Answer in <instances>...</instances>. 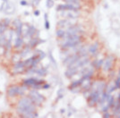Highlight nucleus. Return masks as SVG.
<instances>
[{"label": "nucleus", "instance_id": "obj_1", "mask_svg": "<svg viewBox=\"0 0 120 118\" xmlns=\"http://www.w3.org/2000/svg\"><path fill=\"white\" fill-rule=\"evenodd\" d=\"M63 40L61 41L60 43V47L62 50H65V49H68L70 48H74L77 45H80L82 43V35H68V36H65V38H63Z\"/></svg>", "mask_w": 120, "mask_h": 118}, {"label": "nucleus", "instance_id": "obj_2", "mask_svg": "<svg viewBox=\"0 0 120 118\" xmlns=\"http://www.w3.org/2000/svg\"><path fill=\"white\" fill-rule=\"evenodd\" d=\"M28 96L30 98L31 101L33 102V104L35 105L36 107L41 106L42 103L46 100L45 97H44L42 94H40L37 89H35V88H32L30 91H29Z\"/></svg>", "mask_w": 120, "mask_h": 118}, {"label": "nucleus", "instance_id": "obj_3", "mask_svg": "<svg viewBox=\"0 0 120 118\" xmlns=\"http://www.w3.org/2000/svg\"><path fill=\"white\" fill-rule=\"evenodd\" d=\"M44 83H45V81L44 80L34 78V77H30V78L25 79V80L22 81V84L23 85H26V86L30 87V88H32L35 85H43Z\"/></svg>", "mask_w": 120, "mask_h": 118}, {"label": "nucleus", "instance_id": "obj_4", "mask_svg": "<svg viewBox=\"0 0 120 118\" xmlns=\"http://www.w3.org/2000/svg\"><path fill=\"white\" fill-rule=\"evenodd\" d=\"M65 33L66 35L65 36H68V35H75V34H78V35H82V33H84V30H82V27L80 26V25H77V24H74L68 27L67 29L65 30Z\"/></svg>", "mask_w": 120, "mask_h": 118}, {"label": "nucleus", "instance_id": "obj_5", "mask_svg": "<svg viewBox=\"0 0 120 118\" xmlns=\"http://www.w3.org/2000/svg\"><path fill=\"white\" fill-rule=\"evenodd\" d=\"M114 56L113 55H108L104 60H103V64H102V69L104 72H109L112 71V67L114 64Z\"/></svg>", "mask_w": 120, "mask_h": 118}, {"label": "nucleus", "instance_id": "obj_6", "mask_svg": "<svg viewBox=\"0 0 120 118\" xmlns=\"http://www.w3.org/2000/svg\"><path fill=\"white\" fill-rule=\"evenodd\" d=\"M81 9V5H74L71 4H64V5H58L56 6V11H74V12H79Z\"/></svg>", "mask_w": 120, "mask_h": 118}, {"label": "nucleus", "instance_id": "obj_7", "mask_svg": "<svg viewBox=\"0 0 120 118\" xmlns=\"http://www.w3.org/2000/svg\"><path fill=\"white\" fill-rule=\"evenodd\" d=\"M6 94L9 98H15L20 94V86L19 85H12L6 90Z\"/></svg>", "mask_w": 120, "mask_h": 118}, {"label": "nucleus", "instance_id": "obj_8", "mask_svg": "<svg viewBox=\"0 0 120 118\" xmlns=\"http://www.w3.org/2000/svg\"><path fill=\"white\" fill-rule=\"evenodd\" d=\"M80 57L81 55H79V54H73V55H66L65 57V59L63 60V64L65 65V66H68L71 64H73L74 62H75L76 60H78Z\"/></svg>", "mask_w": 120, "mask_h": 118}, {"label": "nucleus", "instance_id": "obj_9", "mask_svg": "<svg viewBox=\"0 0 120 118\" xmlns=\"http://www.w3.org/2000/svg\"><path fill=\"white\" fill-rule=\"evenodd\" d=\"M75 24V22L73 21V19H63V20H60L57 22V27L60 28V29H67L68 27H70L72 25Z\"/></svg>", "mask_w": 120, "mask_h": 118}, {"label": "nucleus", "instance_id": "obj_10", "mask_svg": "<svg viewBox=\"0 0 120 118\" xmlns=\"http://www.w3.org/2000/svg\"><path fill=\"white\" fill-rule=\"evenodd\" d=\"M33 102L31 101L30 98L28 96V97H25V96H22V98L18 100L17 102V107L19 108H24L26 107L27 106H29L30 104H32Z\"/></svg>", "mask_w": 120, "mask_h": 118}, {"label": "nucleus", "instance_id": "obj_11", "mask_svg": "<svg viewBox=\"0 0 120 118\" xmlns=\"http://www.w3.org/2000/svg\"><path fill=\"white\" fill-rule=\"evenodd\" d=\"M37 29H36L35 27L33 26V25H28V27H27V29H26V31H25V33L22 35V37H28V38H32V37H34V35L37 33Z\"/></svg>", "mask_w": 120, "mask_h": 118}, {"label": "nucleus", "instance_id": "obj_12", "mask_svg": "<svg viewBox=\"0 0 120 118\" xmlns=\"http://www.w3.org/2000/svg\"><path fill=\"white\" fill-rule=\"evenodd\" d=\"M99 49H100V43L96 41L93 44L89 46V53L92 56H96V55L98 54V52H99Z\"/></svg>", "mask_w": 120, "mask_h": 118}, {"label": "nucleus", "instance_id": "obj_13", "mask_svg": "<svg viewBox=\"0 0 120 118\" xmlns=\"http://www.w3.org/2000/svg\"><path fill=\"white\" fill-rule=\"evenodd\" d=\"M45 40H42V39H40L38 37H32V38H30V40H29V43H28V46L30 47V48H35L37 47L39 44L40 43H42V42H44Z\"/></svg>", "mask_w": 120, "mask_h": 118}, {"label": "nucleus", "instance_id": "obj_14", "mask_svg": "<svg viewBox=\"0 0 120 118\" xmlns=\"http://www.w3.org/2000/svg\"><path fill=\"white\" fill-rule=\"evenodd\" d=\"M80 69L75 68V67H70V68H67L66 71L65 72V76L66 78H72L74 75L78 74Z\"/></svg>", "mask_w": 120, "mask_h": 118}, {"label": "nucleus", "instance_id": "obj_15", "mask_svg": "<svg viewBox=\"0 0 120 118\" xmlns=\"http://www.w3.org/2000/svg\"><path fill=\"white\" fill-rule=\"evenodd\" d=\"M23 43H24V41H23V37L22 36L16 37L15 40V43H14V48L15 49L20 48H22L23 46Z\"/></svg>", "mask_w": 120, "mask_h": 118}, {"label": "nucleus", "instance_id": "obj_16", "mask_svg": "<svg viewBox=\"0 0 120 118\" xmlns=\"http://www.w3.org/2000/svg\"><path fill=\"white\" fill-rule=\"evenodd\" d=\"M47 74H48L47 68H43V67H41V68H36L35 74L39 75V76H40V77L46 76V75H47Z\"/></svg>", "mask_w": 120, "mask_h": 118}, {"label": "nucleus", "instance_id": "obj_17", "mask_svg": "<svg viewBox=\"0 0 120 118\" xmlns=\"http://www.w3.org/2000/svg\"><path fill=\"white\" fill-rule=\"evenodd\" d=\"M66 33H65V30L64 29H58L56 30V36L58 38V39H63V38H65Z\"/></svg>", "mask_w": 120, "mask_h": 118}, {"label": "nucleus", "instance_id": "obj_18", "mask_svg": "<svg viewBox=\"0 0 120 118\" xmlns=\"http://www.w3.org/2000/svg\"><path fill=\"white\" fill-rule=\"evenodd\" d=\"M102 64H103V59H100V60H94L91 63V65L94 67V69H99L102 66Z\"/></svg>", "mask_w": 120, "mask_h": 118}, {"label": "nucleus", "instance_id": "obj_19", "mask_svg": "<svg viewBox=\"0 0 120 118\" xmlns=\"http://www.w3.org/2000/svg\"><path fill=\"white\" fill-rule=\"evenodd\" d=\"M30 52H31V48H30L29 46H27L24 49H22V50L21 51V53H20L21 57H24V56H26V55H28Z\"/></svg>", "mask_w": 120, "mask_h": 118}, {"label": "nucleus", "instance_id": "obj_20", "mask_svg": "<svg viewBox=\"0 0 120 118\" xmlns=\"http://www.w3.org/2000/svg\"><path fill=\"white\" fill-rule=\"evenodd\" d=\"M82 82V79L81 78L79 80H77V81H73L72 84L70 85V88H77V87H81V84Z\"/></svg>", "mask_w": 120, "mask_h": 118}, {"label": "nucleus", "instance_id": "obj_21", "mask_svg": "<svg viewBox=\"0 0 120 118\" xmlns=\"http://www.w3.org/2000/svg\"><path fill=\"white\" fill-rule=\"evenodd\" d=\"M114 102H115V98L113 96H110V94L109 95V97L107 98V105L109 107H112L113 105H114Z\"/></svg>", "mask_w": 120, "mask_h": 118}, {"label": "nucleus", "instance_id": "obj_22", "mask_svg": "<svg viewBox=\"0 0 120 118\" xmlns=\"http://www.w3.org/2000/svg\"><path fill=\"white\" fill-rule=\"evenodd\" d=\"M7 29H8V27H7V26L3 22V21L1 20V21H0V35L4 34L5 32V30Z\"/></svg>", "mask_w": 120, "mask_h": 118}, {"label": "nucleus", "instance_id": "obj_23", "mask_svg": "<svg viewBox=\"0 0 120 118\" xmlns=\"http://www.w3.org/2000/svg\"><path fill=\"white\" fill-rule=\"evenodd\" d=\"M66 4H71L74 5H81L80 0H64Z\"/></svg>", "mask_w": 120, "mask_h": 118}, {"label": "nucleus", "instance_id": "obj_24", "mask_svg": "<svg viewBox=\"0 0 120 118\" xmlns=\"http://www.w3.org/2000/svg\"><path fill=\"white\" fill-rule=\"evenodd\" d=\"M44 18H45V29L46 30H49L50 28V23L49 22V15L48 14H45L44 15Z\"/></svg>", "mask_w": 120, "mask_h": 118}, {"label": "nucleus", "instance_id": "obj_25", "mask_svg": "<svg viewBox=\"0 0 120 118\" xmlns=\"http://www.w3.org/2000/svg\"><path fill=\"white\" fill-rule=\"evenodd\" d=\"M22 24V22H21V20L19 18H16V19L14 20V22H13V26H14V29L15 28H17L18 26H20V25Z\"/></svg>", "mask_w": 120, "mask_h": 118}, {"label": "nucleus", "instance_id": "obj_26", "mask_svg": "<svg viewBox=\"0 0 120 118\" xmlns=\"http://www.w3.org/2000/svg\"><path fill=\"white\" fill-rule=\"evenodd\" d=\"M36 52H37V55L40 57V60H42V59L44 58V57H46V53L45 52H43V51H41V50H36Z\"/></svg>", "mask_w": 120, "mask_h": 118}, {"label": "nucleus", "instance_id": "obj_27", "mask_svg": "<svg viewBox=\"0 0 120 118\" xmlns=\"http://www.w3.org/2000/svg\"><path fill=\"white\" fill-rule=\"evenodd\" d=\"M54 5H55L54 0H47V1H46V6H47L48 8H51V7H53Z\"/></svg>", "mask_w": 120, "mask_h": 118}, {"label": "nucleus", "instance_id": "obj_28", "mask_svg": "<svg viewBox=\"0 0 120 118\" xmlns=\"http://www.w3.org/2000/svg\"><path fill=\"white\" fill-rule=\"evenodd\" d=\"M119 114H120V104L116 107L113 108V114H114V116H117Z\"/></svg>", "mask_w": 120, "mask_h": 118}, {"label": "nucleus", "instance_id": "obj_29", "mask_svg": "<svg viewBox=\"0 0 120 118\" xmlns=\"http://www.w3.org/2000/svg\"><path fill=\"white\" fill-rule=\"evenodd\" d=\"M49 57L50 61L52 62V64L55 65V67H56V62L55 59H54V57L52 56V55H51V51H49Z\"/></svg>", "mask_w": 120, "mask_h": 118}, {"label": "nucleus", "instance_id": "obj_30", "mask_svg": "<svg viewBox=\"0 0 120 118\" xmlns=\"http://www.w3.org/2000/svg\"><path fill=\"white\" fill-rule=\"evenodd\" d=\"M2 21H3V22H4V23H5V24L7 26V27H9V26H10L11 20L9 19V18H5V19H3Z\"/></svg>", "mask_w": 120, "mask_h": 118}, {"label": "nucleus", "instance_id": "obj_31", "mask_svg": "<svg viewBox=\"0 0 120 118\" xmlns=\"http://www.w3.org/2000/svg\"><path fill=\"white\" fill-rule=\"evenodd\" d=\"M40 1H41V0H31V5L36 7V6L39 5V4L40 3Z\"/></svg>", "mask_w": 120, "mask_h": 118}, {"label": "nucleus", "instance_id": "obj_32", "mask_svg": "<svg viewBox=\"0 0 120 118\" xmlns=\"http://www.w3.org/2000/svg\"><path fill=\"white\" fill-rule=\"evenodd\" d=\"M115 87L116 88H120V80L116 79L115 81Z\"/></svg>", "mask_w": 120, "mask_h": 118}, {"label": "nucleus", "instance_id": "obj_33", "mask_svg": "<svg viewBox=\"0 0 120 118\" xmlns=\"http://www.w3.org/2000/svg\"><path fill=\"white\" fill-rule=\"evenodd\" d=\"M21 5H22V6H27L28 5V2L27 1H25V0H22L20 2Z\"/></svg>", "mask_w": 120, "mask_h": 118}, {"label": "nucleus", "instance_id": "obj_34", "mask_svg": "<svg viewBox=\"0 0 120 118\" xmlns=\"http://www.w3.org/2000/svg\"><path fill=\"white\" fill-rule=\"evenodd\" d=\"M111 115H110V113H109L108 111L107 112H104L103 113V117H106V118H108V117H110Z\"/></svg>", "mask_w": 120, "mask_h": 118}, {"label": "nucleus", "instance_id": "obj_35", "mask_svg": "<svg viewBox=\"0 0 120 118\" xmlns=\"http://www.w3.org/2000/svg\"><path fill=\"white\" fill-rule=\"evenodd\" d=\"M50 87V85L49 84H48V83H44L43 85H42V88H46V89H48V88H49Z\"/></svg>", "mask_w": 120, "mask_h": 118}, {"label": "nucleus", "instance_id": "obj_36", "mask_svg": "<svg viewBox=\"0 0 120 118\" xmlns=\"http://www.w3.org/2000/svg\"><path fill=\"white\" fill-rule=\"evenodd\" d=\"M40 15V10H35V11H34V15H35V16H39Z\"/></svg>", "mask_w": 120, "mask_h": 118}, {"label": "nucleus", "instance_id": "obj_37", "mask_svg": "<svg viewBox=\"0 0 120 118\" xmlns=\"http://www.w3.org/2000/svg\"><path fill=\"white\" fill-rule=\"evenodd\" d=\"M60 112H61V114H64L65 113V109H61V111H60Z\"/></svg>", "mask_w": 120, "mask_h": 118}, {"label": "nucleus", "instance_id": "obj_38", "mask_svg": "<svg viewBox=\"0 0 120 118\" xmlns=\"http://www.w3.org/2000/svg\"><path fill=\"white\" fill-rule=\"evenodd\" d=\"M117 117H119V118H120V114H118V115H117Z\"/></svg>", "mask_w": 120, "mask_h": 118}, {"label": "nucleus", "instance_id": "obj_39", "mask_svg": "<svg viewBox=\"0 0 120 118\" xmlns=\"http://www.w3.org/2000/svg\"><path fill=\"white\" fill-rule=\"evenodd\" d=\"M2 1H3V2H4V1H7V0H2Z\"/></svg>", "mask_w": 120, "mask_h": 118}]
</instances>
